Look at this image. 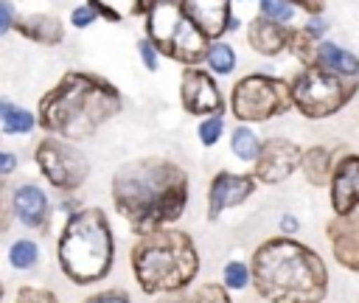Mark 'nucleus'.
<instances>
[{"mask_svg": "<svg viewBox=\"0 0 359 303\" xmlns=\"http://www.w3.org/2000/svg\"><path fill=\"white\" fill-rule=\"evenodd\" d=\"M8 264L14 269H20V272L34 269L39 264V244L34 238H17V241H11V247H8Z\"/></svg>", "mask_w": 359, "mask_h": 303, "instance_id": "nucleus-25", "label": "nucleus"}, {"mask_svg": "<svg viewBox=\"0 0 359 303\" xmlns=\"http://www.w3.org/2000/svg\"><path fill=\"white\" fill-rule=\"evenodd\" d=\"M129 264L137 289L151 297L188 292L202 267L194 238L177 227H163L140 236L132 247Z\"/></svg>", "mask_w": 359, "mask_h": 303, "instance_id": "nucleus-4", "label": "nucleus"}, {"mask_svg": "<svg viewBox=\"0 0 359 303\" xmlns=\"http://www.w3.org/2000/svg\"><path fill=\"white\" fill-rule=\"evenodd\" d=\"M294 8H303L309 17H320L325 8V0H289Z\"/></svg>", "mask_w": 359, "mask_h": 303, "instance_id": "nucleus-40", "label": "nucleus"}, {"mask_svg": "<svg viewBox=\"0 0 359 303\" xmlns=\"http://www.w3.org/2000/svg\"><path fill=\"white\" fill-rule=\"evenodd\" d=\"M17 163H20V160H17L14 152H3V149H0V180H6L8 174H14V171H17Z\"/></svg>", "mask_w": 359, "mask_h": 303, "instance_id": "nucleus-39", "label": "nucleus"}, {"mask_svg": "<svg viewBox=\"0 0 359 303\" xmlns=\"http://www.w3.org/2000/svg\"><path fill=\"white\" fill-rule=\"evenodd\" d=\"M14 303H62L56 292L45 289V286H20Z\"/></svg>", "mask_w": 359, "mask_h": 303, "instance_id": "nucleus-30", "label": "nucleus"}, {"mask_svg": "<svg viewBox=\"0 0 359 303\" xmlns=\"http://www.w3.org/2000/svg\"><path fill=\"white\" fill-rule=\"evenodd\" d=\"M300 157H303V149L294 140H289V137H266L250 174L261 185H278V182L289 180L294 171H300Z\"/></svg>", "mask_w": 359, "mask_h": 303, "instance_id": "nucleus-10", "label": "nucleus"}, {"mask_svg": "<svg viewBox=\"0 0 359 303\" xmlns=\"http://www.w3.org/2000/svg\"><path fill=\"white\" fill-rule=\"evenodd\" d=\"M3 295H6V289H3V283H0V303H3Z\"/></svg>", "mask_w": 359, "mask_h": 303, "instance_id": "nucleus-42", "label": "nucleus"}, {"mask_svg": "<svg viewBox=\"0 0 359 303\" xmlns=\"http://www.w3.org/2000/svg\"><path fill=\"white\" fill-rule=\"evenodd\" d=\"M112 205L126 227L140 238L146 233L174 227L182 219L191 182L188 171L165 157H140L123 163L112 174L109 185Z\"/></svg>", "mask_w": 359, "mask_h": 303, "instance_id": "nucleus-1", "label": "nucleus"}, {"mask_svg": "<svg viewBox=\"0 0 359 303\" xmlns=\"http://www.w3.org/2000/svg\"><path fill=\"white\" fill-rule=\"evenodd\" d=\"M14 31H17L20 36L36 42V45H59V42L65 39V25H62V20L53 17V14H42V11L17 17V20H14Z\"/></svg>", "mask_w": 359, "mask_h": 303, "instance_id": "nucleus-18", "label": "nucleus"}, {"mask_svg": "<svg viewBox=\"0 0 359 303\" xmlns=\"http://www.w3.org/2000/svg\"><path fill=\"white\" fill-rule=\"evenodd\" d=\"M258 191V180L241 171H216L208 182V222L222 219L224 210L244 205Z\"/></svg>", "mask_w": 359, "mask_h": 303, "instance_id": "nucleus-12", "label": "nucleus"}, {"mask_svg": "<svg viewBox=\"0 0 359 303\" xmlns=\"http://www.w3.org/2000/svg\"><path fill=\"white\" fill-rule=\"evenodd\" d=\"M154 303H194V297L188 292H171V295H160Z\"/></svg>", "mask_w": 359, "mask_h": 303, "instance_id": "nucleus-41", "label": "nucleus"}, {"mask_svg": "<svg viewBox=\"0 0 359 303\" xmlns=\"http://www.w3.org/2000/svg\"><path fill=\"white\" fill-rule=\"evenodd\" d=\"M278 230H280V236L294 238V233H300V219H297L294 213H283V216L278 219Z\"/></svg>", "mask_w": 359, "mask_h": 303, "instance_id": "nucleus-38", "label": "nucleus"}, {"mask_svg": "<svg viewBox=\"0 0 359 303\" xmlns=\"http://www.w3.org/2000/svg\"><path fill=\"white\" fill-rule=\"evenodd\" d=\"M222 286L230 292H244L247 286H252V267L250 261L233 258L222 267Z\"/></svg>", "mask_w": 359, "mask_h": 303, "instance_id": "nucleus-24", "label": "nucleus"}, {"mask_svg": "<svg viewBox=\"0 0 359 303\" xmlns=\"http://www.w3.org/2000/svg\"><path fill=\"white\" fill-rule=\"evenodd\" d=\"M95 20H98V14H95L87 3H81V6H76V8L70 11V25L79 28V31H81V28H90Z\"/></svg>", "mask_w": 359, "mask_h": 303, "instance_id": "nucleus-34", "label": "nucleus"}, {"mask_svg": "<svg viewBox=\"0 0 359 303\" xmlns=\"http://www.w3.org/2000/svg\"><path fill=\"white\" fill-rule=\"evenodd\" d=\"M205 65H208V70L216 73V76H227V73H233L236 65H238L236 48L227 45L224 39L210 42V45H208V53H205Z\"/></svg>", "mask_w": 359, "mask_h": 303, "instance_id": "nucleus-22", "label": "nucleus"}, {"mask_svg": "<svg viewBox=\"0 0 359 303\" xmlns=\"http://www.w3.org/2000/svg\"><path fill=\"white\" fill-rule=\"evenodd\" d=\"M87 6H90L101 20H107V22H121V17H123V14H121L118 8H112L107 0H87Z\"/></svg>", "mask_w": 359, "mask_h": 303, "instance_id": "nucleus-35", "label": "nucleus"}, {"mask_svg": "<svg viewBox=\"0 0 359 303\" xmlns=\"http://www.w3.org/2000/svg\"><path fill=\"white\" fill-rule=\"evenodd\" d=\"M180 101H182V109L188 115L208 118V115H222L224 112L222 90H219L213 73L205 70V67H185L182 70V79H180Z\"/></svg>", "mask_w": 359, "mask_h": 303, "instance_id": "nucleus-11", "label": "nucleus"}, {"mask_svg": "<svg viewBox=\"0 0 359 303\" xmlns=\"http://www.w3.org/2000/svg\"><path fill=\"white\" fill-rule=\"evenodd\" d=\"M34 163L48 185H53L62 194H76L87 177H90V160L87 154L62 137L45 135L34 149Z\"/></svg>", "mask_w": 359, "mask_h": 303, "instance_id": "nucleus-9", "label": "nucleus"}, {"mask_svg": "<svg viewBox=\"0 0 359 303\" xmlns=\"http://www.w3.org/2000/svg\"><path fill=\"white\" fill-rule=\"evenodd\" d=\"M314 65H320V67H325L331 73H339V76H356L359 79V59H356V53H351V50H345V48H339L337 42H328V39L317 42Z\"/></svg>", "mask_w": 359, "mask_h": 303, "instance_id": "nucleus-20", "label": "nucleus"}, {"mask_svg": "<svg viewBox=\"0 0 359 303\" xmlns=\"http://www.w3.org/2000/svg\"><path fill=\"white\" fill-rule=\"evenodd\" d=\"M14 20H17L14 3L11 0H0V36H6L14 28Z\"/></svg>", "mask_w": 359, "mask_h": 303, "instance_id": "nucleus-37", "label": "nucleus"}, {"mask_svg": "<svg viewBox=\"0 0 359 303\" xmlns=\"http://www.w3.org/2000/svg\"><path fill=\"white\" fill-rule=\"evenodd\" d=\"M292 109H297L309 121H323L337 115L356 98L359 79L356 76H339L320 65L303 67L292 81Z\"/></svg>", "mask_w": 359, "mask_h": 303, "instance_id": "nucleus-7", "label": "nucleus"}, {"mask_svg": "<svg viewBox=\"0 0 359 303\" xmlns=\"http://www.w3.org/2000/svg\"><path fill=\"white\" fill-rule=\"evenodd\" d=\"M191 297H194V303H233L230 289H224L222 283H213V281L199 283V286L191 292Z\"/></svg>", "mask_w": 359, "mask_h": 303, "instance_id": "nucleus-29", "label": "nucleus"}, {"mask_svg": "<svg viewBox=\"0 0 359 303\" xmlns=\"http://www.w3.org/2000/svg\"><path fill=\"white\" fill-rule=\"evenodd\" d=\"M252 289L266 303H323L328 295V267L309 244L272 236L252 250Z\"/></svg>", "mask_w": 359, "mask_h": 303, "instance_id": "nucleus-3", "label": "nucleus"}, {"mask_svg": "<svg viewBox=\"0 0 359 303\" xmlns=\"http://www.w3.org/2000/svg\"><path fill=\"white\" fill-rule=\"evenodd\" d=\"M230 112L241 123H264L292 109V84L266 73H250L230 90Z\"/></svg>", "mask_w": 359, "mask_h": 303, "instance_id": "nucleus-8", "label": "nucleus"}, {"mask_svg": "<svg viewBox=\"0 0 359 303\" xmlns=\"http://www.w3.org/2000/svg\"><path fill=\"white\" fill-rule=\"evenodd\" d=\"M222 135H224V115H208V118H202L199 121V126H196V137H199V143L202 146H216L219 140H222Z\"/></svg>", "mask_w": 359, "mask_h": 303, "instance_id": "nucleus-28", "label": "nucleus"}, {"mask_svg": "<svg viewBox=\"0 0 359 303\" xmlns=\"http://www.w3.org/2000/svg\"><path fill=\"white\" fill-rule=\"evenodd\" d=\"M334 163L337 160H334L331 149H325V146H309V149H303V157H300L303 180L309 185H314V188H328Z\"/></svg>", "mask_w": 359, "mask_h": 303, "instance_id": "nucleus-19", "label": "nucleus"}, {"mask_svg": "<svg viewBox=\"0 0 359 303\" xmlns=\"http://www.w3.org/2000/svg\"><path fill=\"white\" fill-rule=\"evenodd\" d=\"M180 6L208 42H219L224 34H233L241 25L230 8V0H180Z\"/></svg>", "mask_w": 359, "mask_h": 303, "instance_id": "nucleus-13", "label": "nucleus"}, {"mask_svg": "<svg viewBox=\"0 0 359 303\" xmlns=\"http://www.w3.org/2000/svg\"><path fill=\"white\" fill-rule=\"evenodd\" d=\"M303 31H306L314 42H323V39H325V31H328V22H325L323 14H320V17H309L306 25H303Z\"/></svg>", "mask_w": 359, "mask_h": 303, "instance_id": "nucleus-36", "label": "nucleus"}, {"mask_svg": "<svg viewBox=\"0 0 359 303\" xmlns=\"http://www.w3.org/2000/svg\"><path fill=\"white\" fill-rule=\"evenodd\" d=\"M146 36L157 50L182 67H199L208 53V39L185 17L180 0H151L146 11Z\"/></svg>", "mask_w": 359, "mask_h": 303, "instance_id": "nucleus-6", "label": "nucleus"}, {"mask_svg": "<svg viewBox=\"0 0 359 303\" xmlns=\"http://www.w3.org/2000/svg\"><path fill=\"white\" fill-rule=\"evenodd\" d=\"M36 126H39V118H36L31 109L17 107V104H11L8 112L0 118L3 135H28V132H34Z\"/></svg>", "mask_w": 359, "mask_h": 303, "instance_id": "nucleus-23", "label": "nucleus"}, {"mask_svg": "<svg viewBox=\"0 0 359 303\" xmlns=\"http://www.w3.org/2000/svg\"><path fill=\"white\" fill-rule=\"evenodd\" d=\"M81 303H132V297L121 289H101V292H93L90 297H84Z\"/></svg>", "mask_w": 359, "mask_h": 303, "instance_id": "nucleus-33", "label": "nucleus"}, {"mask_svg": "<svg viewBox=\"0 0 359 303\" xmlns=\"http://www.w3.org/2000/svg\"><path fill=\"white\" fill-rule=\"evenodd\" d=\"M328 247L342 269L359 272V210L348 216H331L325 224Z\"/></svg>", "mask_w": 359, "mask_h": 303, "instance_id": "nucleus-16", "label": "nucleus"}, {"mask_svg": "<svg viewBox=\"0 0 359 303\" xmlns=\"http://www.w3.org/2000/svg\"><path fill=\"white\" fill-rule=\"evenodd\" d=\"M137 56H140V62H143L146 70H151V73L160 70V56H163V53L157 50V45H154L149 36H140V39H137Z\"/></svg>", "mask_w": 359, "mask_h": 303, "instance_id": "nucleus-31", "label": "nucleus"}, {"mask_svg": "<svg viewBox=\"0 0 359 303\" xmlns=\"http://www.w3.org/2000/svg\"><path fill=\"white\" fill-rule=\"evenodd\" d=\"M56 264L76 286L104 281L115 264V236L101 208H79L62 224L56 241Z\"/></svg>", "mask_w": 359, "mask_h": 303, "instance_id": "nucleus-5", "label": "nucleus"}, {"mask_svg": "<svg viewBox=\"0 0 359 303\" xmlns=\"http://www.w3.org/2000/svg\"><path fill=\"white\" fill-rule=\"evenodd\" d=\"M11 188L6 185V180H0V233L8 230L11 224Z\"/></svg>", "mask_w": 359, "mask_h": 303, "instance_id": "nucleus-32", "label": "nucleus"}, {"mask_svg": "<svg viewBox=\"0 0 359 303\" xmlns=\"http://www.w3.org/2000/svg\"><path fill=\"white\" fill-rule=\"evenodd\" d=\"M328 205L334 216H348L359 210V154H342L334 163L328 180Z\"/></svg>", "mask_w": 359, "mask_h": 303, "instance_id": "nucleus-14", "label": "nucleus"}, {"mask_svg": "<svg viewBox=\"0 0 359 303\" xmlns=\"http://www.w3.org/2000/svg\"><path fill=\"white\" fill-rule=\"evenodd\" d=\"M261 146H264V140L252 132V126H247V123H238L233 132H230V152L238 157V160H244V163H255L258 160V154H261Z\"/></svg>", "mask_w": 359, "mask_h": 303, "instance_id": "nucleus-21", "label": "nucleus"}, {"mask_svg": "<svg viewBox=\"0 0 359 303\" xmlns=\"http://www.w3.org/2000/svg\"><path fill=\"white\" fill-rule=\"evenodd\" d=\"M292 34H294V28L280 25V22H272V20L261 17V14L252 17L250 25H247V42L261 56H278L280 50H289Z\"/></svg>", "mask_w": 359, "mask_h": 303, "instance_id": "nucleus-17", "label": "nucleus"}, {"mask_svg": "<svg viewBox=\"0 0 359 303\" xmlns=\"http://www.w3.org/2000/svg\"><path fill=\"white\" fill-rule=\"evenodd\" d=\"M121 109H123V98L112 81L95 73L67 70L39 98L36 118L45 135L79 143L95 135Z\"/></svg>", "mask_w": 359, "mask_h": 303, "instance_id": "nucleus-2", "label": "nucleus"}, {"mask_svg": "<svg viewBox=\"0 0 359 303\" xmlns=\"http://www.w3.org/2000/svg\"><path fill=\"white\" fill-rule=\"evenodd\" d=\"M258 11H261V17L280 22V25H289L297 14V8L289 0H258Z\"/></svg>", "mask_w": 359, "mask_h": 303, "instance_id": "nucleus-27", "label": "nucleus"}, {"mask_svg": "<svg viewBox=\"0 0 359 303\" xmlns=\"http://www.w3.org/2000/svg\"><path fill=\"white\" fill-rule=\"evenodd\" d=\"M11 213L25 230H34V233L50 230V216H53L50 196L36 182H22L11 191Z\"/></svg>", "mask_w": 359, "mask_h": 303, "instance_id": "nucleus-15", "label": "nucleus"}, {"mask_svg": "<svg viewBox=\"0 0 359 303\" xmlns=\"http://www.w3.org/2000/svg\"><path fill=\"white\" fill-rule=\"evenodd\" d=\"M289 53H292L297 62H303V67H309V65H314V59H317V42H314L303 28H294L292 42H289Z\"/></svg>", "mask_w": 359, "mask_h": 303, "instance_id": "nucleus-26", "label": "nucleus"}]
</instances>
